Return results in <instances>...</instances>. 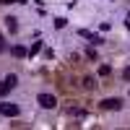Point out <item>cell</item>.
Listing matches in <instances>:
<instances>
[{
	"label": "cell",
	"mask_w": 130,
	"mask_h": 130,
	"mask_svg": "<svg viewBox=\"0 0 130 130\" xmlns=\"http://www.w3.org/2000/svg\"><path fill=\"white\" fill-rule=\"evenodd\" d=\"M78 34H81L83 39H89L91 44H104V37H99V34H94V31H86V29H81Z\"/></svg>",
	"instance_id": "obj_5"
},
{
	"label": "cell",
	"mask_w": 130,
	"mask_h": 130,
	"mask_svg": "<svg viewBox=\"0 0 130 130\" xmlns=\"http://www.w3.org/2000/svg\"><path fill=\"white\" fill-rule=\"evenodd\" d=\"M21 107L18 104H10V102H0V115L3 117H18Z\"/></svg>",
	"instance_id": "obj_2"
},
{
	"label": "cell",
	"mask_w": 130,
	"mask_h": 130,
	"mask_svg": "<svg viewBox=\"0 0 130 130\" xmlns=\"http://www.w3.org/2000/svg\"><path fill=\"white\" fill-rule=\"evenodd\" d=\"M8 3H21V5H24L26 0H0V5H8Z\"/></svg>",
	"instance_id": "obj_16"
},
{
	"label": "cell",
	"mask_w": 130,
	"mask_h": 130,
	"mask_svg": "<svg viewBox=\"0 0 130 130\" xmlns=\"http://www.w3.org/2000/svg\"><path fill=\"white\" fill-rule=\"evenodd\" d=\"M37 52H42V39H37L34 44H31V50H29V57H34Z\"/></svg>",
	"instance_id": "obj_9"
},
{
	"label": "cell",
	"mask_w": 130,
	"mask_h": 130,
	"mask_svg": "<svg viewBox=\"0 0 130 130\" xmlns=\"http://www.w3.org/2000/svg\"><path fill=\"white\" fill-rule=\"evenodd\" d=\"M5 50H8V42H5L3 34H0V52H5Z\"/></svg>",
	"instance_id": "obj_14"
},
{
	"label": "cell",
	"mask_w": 130,
	"mask_h": 130,
	"mask_svg": "<svg viewBox=\"0 0 130 130\" xmlns=\"http://www.w3.org/2000/svg\"><path fill=\"white\" fill-rule=\"evenodd\" d=\"M99 107H102V109H107V112H120L125 104H122V99L112 96V99H104V102H99Z\"/></svg>",
	"instance_id": "obj_1"
},
{
	"label": "cell",
	"mask_w": 130,
	"mask_h": 130,
	"mask_svg": "<svg viewBox=\"0 0 130 130\" xmlns=\"http://www.w3.org/2000/svg\"><path fill=\"white\" fill-rule=\"evenodd\" d=\"M37 102H39V107H44V109H55V107H57V99L52 94H39Z\"/></svg>",
	"instance_id": "obj_3"
},
{
	"label": "cell",
	"mask_w": 130,
	"mask_h": 130,
	"mask_svg": "<svg viewBox=\"0 0 130 130\" xmlns=\"http://www.w3.org/2000/svg\"><path fill=\"white\" fill-rule=\"evenodd\" d=\"M8 91H10V86H8V83H5V81H3V83H0V96H5V94H8Z\"/></svg>",
	"instance_id": "obj_11"
},
{
	"label": "cell",
	"mask_w": 130,
	"mask_h": 130,
	"mask_svg": "<svg viewBox=\"0 0 130 130\" xmlns=\"http://www.w3.org/2000/svg\"><path fill=\"white\" fill-rule=\"evenodd\" d=\"M5 83L10 86V89H16V83H18V75H16V73H8V75H5Z\"/></svg>",
	"instance_id": "obj_8"
},
{
	"label": "cell",
	"mask_w": 130,
	"mask_h": 130,
	"mask_svg": "<svg viewBox=\"0 0 130 130\" xmlns=\"http://www.w3.org/2000/svg\"><path fill=\"white\" fill-rule=\"evenodd\" d=\"M122 78H125V81H130V65H127V68L122 70Z\"/></svg>",
	"instance_id": "obj_17"
},
{
	"label": "cell",
	"mask_w": 130,
	"mask_h": 130,
	"mask_svg": "<svg viewBox=\"0 0 130 130\" xmlns=\"http://www.w3.org/2000/svg\"><path fill=\"white\" fill-rule=\"evenodd\" d=\"M62 112L68 115V117H86V115H89V112H86V107H75V104H68Z\"/></svg>",
	"instance_id": "obj_4"
},
{
	"label": "cell",
	"mask_w": 130,
	"mask_h": 130,
	"mask_svg": "<svg viewBox=\"0 0 130 130\" xmlns=\"http://www.w3.org/2000/svg\"><path fill=\"white\" fill-rule=\"evenodd\" d=\"M109 70H112L109 65H102V68H99V75H102V78H104V75H109Z\"/></svg>",
	"instance_id": "obj_12"
},
{
	"label": "cell",
	"mask_w": 130,
	"mask_h": 130,
	"mask_svg": "<svg viewBox=\"0 0 130 130\" xmlns=\"http://www.w3.org/2000/svg\"><path fill=\"white\" fill-rule=\"evenodd\" d=\"M83 86H86V89H94V78H91V75H86V78H83Z\"/></svg>",
	"instance_id": "obj_10"
},
{
	"label": "cell",
	"mask_w": 130,
	"mask_h": 130,
	"mask_svg": "<svg viewBox=\"0 0 130 130\" xmlns=\"http://www.w3.org/2000/svg\"><path fill=\"white\" fill-rule=\"evenodd\" d=\"M65 24H68V21H65V18H55V26H57V29H62Z\"/></svg>",
	"instance_id": "obj_15"
},
{
	"label": "cell",
	"mask_w": 130,
	"mask_h": 130,
	"mask_svg": "<svg viewBox=\"0 0 130 130\" xmlns=\"http://www.w3.org/2000/svg\"><path fill=\"white\" fill-rule=\"evenodd\" d=\"M10 55H13V57H29V50L24 44H13V47H10Z\"/></svg>",
	"instance_id": "obj_6"
},
{
	"label": "cell",
	"mask_w": 130,
	"mask_h": 130,
	"mask_svg": "<svg viewBox=\"0 0 130 130\" xmlns=\"http://www.w3.org/2000/svg\"><path fill=\"white\" fill-rule=\"evenodd\" d=\"M127 18H130V10H127Z\"/></svg>",
	"instance_id": "obj_18"
},
{
	"label": "cell",
	"mask_w": 130,
	"mask_h": 130,
	"mask_svg": "<svg viewBox=\"0 0 130 130\" xmlns=\"http://www.w3.org/2000/svg\"><path fill=\"white\" fill-rule=\"evenodd\" d=\"M5 26H8L10 34H16V31H18V21H16V16H5Z\"/></svg>",
	"instance_id": "obj_7"
},
{
	"label": "cell",
	"mask_w": 130,
	"mask_h": 130,
	"mask_svg": "<svg viewBox=\"0 0 130 130\" xmlns=\"http://www.w3.org/2000/svg\"><path fill=\"white\" fill-rule=\"evenodd\" d=\"M86 57H89V60H96V50L89 47V50H86Z\"/></svg>",
	"instance_id": "obj_13"
}]
</instances>
